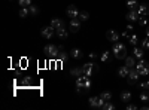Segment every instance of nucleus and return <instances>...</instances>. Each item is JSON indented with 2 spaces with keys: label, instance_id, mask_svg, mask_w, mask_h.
<instances>
[{
  "label": "nucleus",
  "instance_id": "nucleus-1",
  "mask_svg": "<svg viewBox=\"0 0 149 110\" xmlns=\"http://www.w3.org/2000/svg\"><path fill=\"white\" fill-rule=\"evenodd\" d=\"M90 88H91V79H90V76L82 75V76L76 77V92L78 94H82L85 91H88Z\"/></svg>",
  "mask_w": 149,
  "mask_h": 110
},
{
  "label": "nucleus",
  "instance_id": "nucleus-2",
  "mask_svg": "<svg viewBox=\"0 0 149 110\" xmlns=\"http://www.w3.org/2000/svg\"><path fill=\"white\" fill-rule=\"evenodd\" d=\"M112 52L116 57V59H125L127 57V46L121 43V42H115L113 46H112Z\"/></svg>",
  "mask_w": 149,
  "mask_h": 110
},
{
  "label": "nucleus",
  "instance_id": "nucleus-3",
  "mask_svg": "<svg viewBox=\"0 0 149 110\" xmlns=\"http://www.w3.org/2000/svg\"><path fill=\"white\" fill-rule=\"evenodd\" d=\"M136 68L139 70L140 76H148L149 75V63L143 58H139V61L136 63Z\"/></svg>",
  "mask_w": 149,
  "mask_h": 110
},
{
  "label": "nucleus",
  "instance_id": "nucleus-4",
  "mask_svg": "<svg viewBox=\"0 0 149 110\" xmlns=\"http://www.w3.org/2000/svg\"><path fill=\"white\" fill-rule=\"evenodd\" d=\"M139 77H140V73H139V70L131 67V68H130V73H128V76H127L128 83H130V85H134L136 82L139 80Z\"/></svg>",
  "mask_w": 149,
  "mask_h": 110
},
{
  "label": "nucleus",
  "instance_id": "nucleus-5",
  "mask_svg": "<svg viewBox=\"0 0 149 110\" xmlns=\"http://www.w3.org/2000/svg\"><path fill=\"white\" fill-rule=\"evenodd\" d=\"M40 34H42V37H45V39H52L54 36H55V28H54L52 26L42 27V28H40Z\"/></svg>",
  "mask_w": 149,
  "mask_h": 110
},
{
  "label": "nucleus",
  "instance_id": "nucleus-6",
  "mask_svg": "<svg viewBox=\"0 0 149 110\" xmlns=\"http://www.w3.org/2000/svg\"><path fill=\"white\" fill-rule=\"evenodd\" d=\"M58 51H60V46H55V45H46L45 48H43V52L46 54V55H49V57H57V54H58Z\"/></svg>",
  "mask_w": 149,
  "mask_h": 110
},
{
  "label": "nucleus",
  "instance_id": "nucleus-7",
  "mask_svg": "<svg viewBox=\"0 0 149 110\" xmlns=\"http://www.w3.org/2000/svg\"><path fill=\"white\" fill-rule=\"evenodd\" d=\"M93 70H97V66L94 63H86L84 67H82V75L85 76H93Z\"/></svg>",
  "mask_w": 149,
  "mask_h": 110
},
{
  "label": "nucleus",
  "instance_id": "nucleus-8",
  "mask_svg": "<svg viewBox=\"0 0 149 110\" xmlns=\"http://www.w3.org/2000/svg\"><path fill=\"white\" fill-rule=\"evenodd\" d=\"M88 103H90V106L94 107V109H103V104H104V101L100 98V95H98V97H91Z\"/></svg>",
  "mask_w": 149,
  "mask_h": 110
},
{
  "label": "nucleus",
  "instance_id": "nucleus-9",
  "mask_svg": "<svg viewBox=\"0 0 149 110\" xmlns=\"http://www.w3.org/2000/svg\"><path fill=\"white\" fill-rule=\"evenodd\" d=\"M69 27H70V31H73V33L79 31V28H81V19L79 18H70Z\"/></svg>",
  "mask_w": 149,
  "mask_h": 110
},
{
  "label": "nucleus",
  "instance_id": "nucleus-10",
  "mask_svg": "<svg viewBox=\"0 0 149 110\" xmlns=\"http://www.w3.org/2000/svg\"><path fill=\"white\" fill-rule=\"evenodd\" d=\"M66 14L69 18H78L79 17V9L74 6V5H70L67 9H66Z\"/></svg>",
  "mask_w": 149,
  "mask_h": 110
},
{
  "label": "nucleus",
  "instance_id": "nucleus-11",
  "mask_svg": "<svg viewBox=\"0 0 149 110\" xmlns=\"http://www.w3.org/2000/svg\"><path fill=\"white\" fill-rule=\"evenodd\" d=\"M136 10L140 14V17H146V15H149V6L146 5V3H139V6L136 8Z\"/></svg>",
  "mask_w": 149,
  "mask_h": 110
},
{
  "label": "nucleus",
  "instance_id": "nucleus-12",
  "mask_svg": "<svg viewBox=\"0 0 149 110\" xmlns=\"http://www.w3.org/2000/svg\"><path fill=\"white\" fill-rule=\"evenodd\" d=\"M106 37H107V40H110L112 43H115V42L119 40V34H118L115 30H109V31L106 33Z\"/></svg>",
  "mask_w": 149,
  "mask_h": 110
},
{
  "label": "nucleus",
  "instance_id": "nucleus-13",
  "mask_svg": "<svg viewBox=\"0 0 149 110\" xmlns=\"http://www.w3.org/2000/svg\"><path fill=\"white\" fill-rule=\"evenodd\" d=\"M139 18H140V14H139L136 9H131L128 14H127V19L131 21V22H133V21H139Z\"/></svg>",
  "mask_w": 149,
  "mask_h": 110
},
{
  "label": "nucleus",
  "instance_id": "nucleus-14",
  "mask_svg": "<svg viewBox=\"0 0 149 110\" xmlns=\"http://www.w3.org/2000/svg\"><path fill=\"white\" fill-rule=\"evenodd\" d=\"M69 55H70L72 58H74V59H81V58L84 57L82 51H81V49H78V48H73V49H70Z\"/></svg>",
  "mask_w": 149,
  "mask_h": 110
},
{
  "label": "nucleus",
  "instance_id": "nucleus-15",
  "mask_svg": "<svg viewBox=\"0 0 149 110\" xmlns=\"http://www.w3.org/2000/svg\"><path fill=\"white\" fill-rule=\"evenodd\" d=\"M55 34L58 36L60 39H66L67 36H69V31H67L66 27H61V28H57V30H55Z\"/></svg>",
  "mask_w": 149,
  "mask_h": 110
},
{
  "label": "nucleus",
  "instance_id": "nucleus-16",
  "mask_svg": "<svg viewBox=\"0 0 149 110\" xmlns=\"http://www.w3.org/2000/svg\"><path fill=\"white\" fill-rule=\"evenodd\" d=\"M51 26L57 30V28H61V27H66V24L63 22V19H60V18H54L51 21Z\"/></svg>",
  "mask_w": 149,
  "mask_h": 110
},
{
  "label": "nucleus",
  "instance_id": "nucleus-17",
  "mask_svg": "<svg viewBox=\"0 0 149 110\" xmlns=\"http://www.w3.org/2000/svg\"><path fill=\"white\" fill-rule=\"evenodd\" d=\"M128 73H130V67H127V66H122V67L118 68V76L119 77H127Z\"/></svg>",
  "mask_w": 149,
  "mask_h": 110
},
{
  "label": "nucleus",
  "instance_id": "nucleus-18",
  "mask_svg": "<svg viewBox=\"0 0 149 110\" xmlns=\"http://www.w3.org/2000/svg\"><path fill=\"white\" fill-rule=\"evenodd\" d=\"M143 48H140V46H137L136 45L134 48H133V55L136 57V58H143Z\"/></svg>",
  "mask_w": 149,
  "mask_h": 110
},
{
  "label": "nucleus",
  "instance_id": "nucleus-19",
  "mask_svg": "<svg viewBox=\"0 0 149 110\" xmlns=\"http://www.w3.org/2000/svg\"><path fill=\"white\" fill-rule=\"evenodd\" d=\"M70 76H73V77L82 76V67H73V68L70 70Z\"/></svg>",
  "mask_w": 149,
  "mask_h": 110
},
{
  "label": "nucleus",
  "instance_id": "nucleus-20",
  "mask_svg": "<svg viewBox=\"0 0 149 110\" xmlns=\"http://www.w3.org/2000/svg\"><path fill=\"white\" fill-rule=\"evenodd\" d=\"M19 17L21 18H27L29 15H30V8H19Z\"/></svg>",
  "mask_w": 149,
  "mask_h": 110
},
{
  "label": "nucleus",
  "instance_id": "nucleus-21",
  "mask_svg": "<svg viewBox=\"0 0 149 110\" xmlns=\"http://www.w3.org/2000/svg\"><path fill=\"white\" fill-rule=\"evenodd\" d=\"M134 58H136L134 55H133V57H125V66H127V67H130V68H131V67H134V66H136Z\"/></svg>",
  "mask_w": 149,
  "mask_h": 110
},
{
  "label": "nucleus",
  "instance_id": "nucleus-22",
  "mask_svg": "<svg viewBox=\"0 0 149 110\" xmlns=\"http://www.w3.org/2000/svg\"><path fill=\"white\" fill-rule=\"evenodd\" d=\"M57 59H60V61H64L66 58H67V54L64 52V49H63V48H61L60 46V51H58V54H57V57H55Z\"/></svg>",
  "mask_w": 149,
  "mask_h": 110
},
{
  "label": "nucleus",
  "instance_id": "nucleus-23",
  "mask_svg": "<svg viewBox=\"0 0 149 110\" xmlns=\"http://www.w3.org/2000/svg\"><path fill=\"white\" fill-rule=\"evenodd\" d=\"M128 43L133 45V46H136V45L139 43V37H137L136 34H130V36H128Z\"/></svg>",
  "mask_w": 149,
  "mask_h": 110
},
{
  "label": "nucleus",
  "instance_id": "nucleus-24",
  "mask_svg": "<svg viewBox=\"0 0 149 110\" xmlns=\"http://www.w3.org/2000/svg\"><path fill=\"white\" fill-rule=\"evenodd\" d=\"M121 100H122L124 103H128V101L131 100V94H130L128 91H124V92L121 94Z\"/></svg>",
  "mask_w": 149,
  "mask_h": 110
},
{
  "label": "nucleus",
  "instance_id": "nucleus-25",
  "mask_svg": "<svg viewBox=\"0 0 149 110\" xmlns=\"http://www.w3.org/2000/svg\"><path fill=\"white\" fill-rule=\"evenodd\" d=\"M137 6H139L137 0H127V8H128V9H136Z\"/></svg>",
  "mask_w": 149,
  "mask_h": 110
},
{
  "label": "nucleus",
  "instance_id": "nucleus-26",
  "mask_svg": "<svg viewBox=\"0 0 149 110\" xmlns=\"http://www.w3.org/2000/svg\"><path fill=\"white\" fill-rule=\"evenodd\" d=\"M100 98H102L103 101H109V100H112V94L107 92V91H104V92L100 94Z\"/></svg>",
  "mask_w": 149,
  "mask_h": 110
},
{
  "label": "nucleus",
  "instance_id": "nucleus-27",
  "mask_svg": "<svg viewBox=\"0 0 149 110\" xmlns=\"http://www.w3.org/2000/svg\"><path fill=\"white\" fill-rule=\"evenodd\" d=\"M100 59L103 61V63H107V61H110V52H107V51H104L102 55H100Z\"/></svg>",
  "mask_w": 149,
  "mask_h": 110
},
{
  "label": "nucleus",
  "instance_id": "nucleus-28",
  "mask_svg": "<svg viewBox=\"0 0 149 110\" xmlns=\"http://www.w3.org/2000/svg\"><path fill=\"white\" fill-rule=\"evenodd\" d=\"M81 21H88V18H90V14L88 12H85V10H82V12H79V17H78Z\"/></svg>",
  "mask_w": 149,
  "mask_h": 110
},
{
  "label": "nucleus",
  "instance_id": "nucleus-29",
  "mask_svg": "<svg viewBox=\"0 0 149 110\" xmlns=\"http://www.w3.org/2000/svg\"><path fill=\"white\" fill-rule=\"evenodd\" d=\"M148 22H149V18H148V17H140V18H139V26H140V27H146Z\"/></svg>",
  "mask_w": 149,
  "mask_h": 110
},
{
  "label": "nucleus",
  "instance_id": "nucleus-30",
  "mask_svg": "<svg viewBox=\"0 0 149 110\" xmlns=\"http://www.w3.org/2000/svg\"><path fill=\"white\" fill-rule=\"evenodd\" d=\"M139 100H140L142 103H148V101H149V94H148V92H142V94L139 95Z\"/></svg>",
  "mask_w": 149,
  "mask_h": 110
},
{
  "label": "nucleus",
  "instance_id": "nucleus-31",
  "mask_svg": "<svg viewBox=\"0 0 149 110\" xmlns=\"http://www.w3.org/2000/svg\"><path fill=\"white\" fill-rule=\"evenodd\" d=\"M18 3L21 8H29L31 6V0H18Z\"/></svg>",
  "mask_w": 149,
  "mask_h": 110
},
{
  "label": "nucleus",
  "instance_id": "nucleus-32",
  "mask_svg": "<svg viewBox=\"0 0 149 110\" xmlns=\"http://www.w3.org/2000/svg\"><path fill=\"white\" fill-rule=\"evenodd\" d=\"M103 109H104V110H113V109H115V104H112L110 100H109V101H104Z\"/></svg>",
  "mask_w": 149,
  "mask_h": 110
},
{
  "label": "nucleus",
  "instance_id": "nucleus-33",
  "mask_svg": "<svg viewBox=\"0 0 149 110\" xmlns=\"http://www.w3.org/2000/svg\"><path fill=\"white\" fill-rule=\"evenodd\" d=\"M30 8V15H37V14H39V8H37V6H34V5H31V6H29Z\"/></svg>",
  "mask_w": 149,
  "mask_h": 110
},
{
  "label": "nucleus",
  "instance_id": "nucleus-34",
  "mask_svg": "<svg viewBox=\"0 0 149 110\" xmlns=\"http://www.w3.org/2000/svg\"><path fill=\"white\" fill-rule=\"evenodd\" d=\"M140 43H142V48H143V49H149V37L143 39Z\"/></svg>",
  "mask_w": 149,
  "mask_h": 110
},
{
  "label": "nucleus",
  "instance_id": "nucleus-35",
  "mask_svg": "<svg viewBox=\"0 0 149 110\" xmlns=\"http://www.w3.org/2000/svg\"><path fill=\"white\" fill-rule=\"evenodd\" d=\"M139 88H145V89H148V91H149V80H146V82H142Z\"/></svg>",
  "mask_w": 149,
  "mask_h": 110
},
{
  "label": "nucleus",
  "instance_id": "nucleus-36",
  "mask_svg": "<svg viewBox=\"0 0 149 110\" xmlns=\"http://www.w3.org/2000/svg\"><path fill=\"white\" fill-rule=\"evenodd\" d=\"M121 36H124V37H127V39H128V36H130V31H128V30H124V31L121 33Z\"/></svg>",
  "mask_w": 149,
  "mask_h": 110
},
{
  "label": "nucleus",
  "instance_id": "nucleus-37",
  "mask_svg": "<svg viewBox=\"0 0 149 110\" xmlns=\"http://www.w3.org/2000/svg\"><path fill=\"white\" fill-rule=\"evenodd\" d=\"M134 110V109H137V106H136V104H127V110Z\"/></svg>",
  "mask_w": 149,
  "mask_h": 110
},
{
  "label": "nucleus",
  "instance_id": "nucleus-38",
  "mask_svg": "<svg viewBox=\"0 0 149 110\" xmlns=\"http://www.w3.org/2000/svg\"><path fill=\"white\" fill-rule=\"evenodd\" d=\"M90 58H91V59L97 58V54H95V52H91V54H90Z\"/></svg>",
  "mask_w": 149,
  "mask_h": 110
},
{
  "label": "nucleus",
  "instance_id": "nucleus-39",
  "mask_svg": "<svg viewBox=\"0 0 149 110\" xmlns=\"http://www.w3.org/2000/svg\"><path fill=\"white\" fill-rule=\"evenodd\" d=\"M133 28H134V27H133V26H130V24H128V26H127V30H128V31H131Z\"/></svg>",
  "mask_w": 149,
  "mask_h": 110
},
{
  "label": "nucleus",
  "instance_id": "nucleus-40",
  "mask_svg": "<svg viewBox=\"0 0 149 110\" xmlns=\"http://www.w3.org/2000/svg\"><path fill=\"white\" fill-rule=\"evenodd\" d=\"M146 36H148V37H149V27H148V30H146Z\"/></svg>",
  "mask_w": 149,
  "mask_h": 110
},
{
  "label": "nucleus",
  "instance_id": "nucleus-41",
  "mask_svg": "<svg viewBox=\"0 0 149 110\" xmlns=\"http://www.w3.org/2000/svg\"><path fill=\"white\" fill-rule=\"evenodd\" d=\"M9 2H12V0H9Z\"/></svg>",
  "mask_w": 149,
  "mask_h": 110
}]
</instances>
